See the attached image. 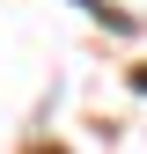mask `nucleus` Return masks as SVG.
Returning a JSON list of instances; mask_svg holds the SVG:
<instances>
[{"instance_id": "1", "label": "nucleus", "mask_w": 147, "mask_h": 154, "mask_svg": "<svg viewBox=\"0 0 147 154\" xmlns=\"http://www.w3.org/2000/svg\"><path fill=\"white\" fill-rule=\"evenodd\" d=\"M81 8H96L103 22H110V29H133V15H118V8H103V0H81Z\"/></svg>"}, {"instance_id": "2", "label": "nucleus", "mask_w": 147, "mask_h": 154, "mask_svg": "<svg viewBox=\"0 0 147 154\" xmlns=\"http://www.w3.org/2000/svg\"><path fill=\"white\" fill-rule=\"evenodd\" d=\"M52 154H59V147H52Z\"/></svg>"}]
</instances>
